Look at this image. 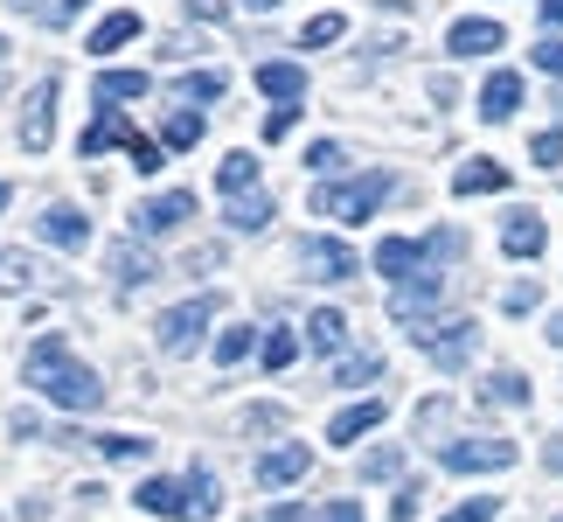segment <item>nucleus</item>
<instances>
[{
  "label": "nucleus",
  "mask_w": 563,
  "mask_h": 522,
  "mask_svg": "<svg viewBox=\"0 0 563 522\" xmlns=\"http://www.w3.org/2000/svg\"><path fill=\"white\" fill-rule=\"evenodd\" d=\"M21 377H29V390H42V398L63 404V411H98L104 404V383L70 356V341H63V335H42L29 348V362H21Z\"/></svg>",
  "instance_id": "obj_1"
},
{
  "label": "nucleus",
  "mask_w": 563,
  "mask_h": 522,
  "mask_svg": "<svg viewBox=\"0 0 563 522\" xmlns=\"http://www.w3.org/2000/svg\"><path fill=\"white\" fill-rule=\"evenodd\" d=\"M104 146H125V161H133L140 174H154V167H167V161H161L167 146H161V140H146L140 126H133V119L119 112V105H98V119L84 126V140H77V154H84V161H98Z\"/></svg>",
  "instance_id": "obj_2"
},
{
  "label": "nucleus",
  "mask_w": 563,
  "mask_h": 522,
  "mask_svg": "<svg viewBox=\"0 0 563 522\" xmlns=\"http://www.w3.org/2000/svg\"><path fill=\"white\" fill-rule=\"evenodd\" d=\"M397 188L389 174H362V182H334L313 195V216H334V224H369V216L383 209V195Z\"/></svg>",
  "instance_id": "obj_3"
},
{
  "label": "nucleus",
  "mask_w": 563,
  "mask_h": 522,
  "mask_svg": "<svg viewBox=\"0 0 563 522\" xmlns=\"http://www.w3.org/2000/svg\"><path fill=\"white\" fill-rule=\"evenodd\" d=\"M216 307H223L216 293H202V300H181V307H167V314L154 320V341L167 348V356H188V348H195V335H202L209 320H216Z\"/></svg>",
  "instance_id": "obj_4"
},
{
  "label": "nucleus",
  "mask_w": 563,
  "mask_h": 522,
  "mask_svg": "<svg viewBox=\"0 0 563 522\" xmlns=\"http://www.w3.org/2000/svg\"><path fill=\"white\" fill-rule=\"evenodd\" d=\"M439 293H445V279L439 272H424V279H404L397 293H389V314L410 328V341H418L424 328H431V307H439Z\"/></svg>",
  "instance_id": "obj_5"
},
{
  "label": "nucleus",
  "mask_w": 563,
  "mask_h": 522,
  "mask_svg": "<svg viewBox=\"0 0 563 522\" xmlns=\"http://www.w3.org/2000/svg\"><path fill=\"white\" fill-rule=\"evenodd\" d=\"M445 467L452 474H501V467H515V439H452L445 446Z\"/></svg>",
  "instance_id": "obj_6"
},
{
  "label": "nucleus",
  "mask_w": 563,
  "mask_h": 522,
  "mask_svg": "<svg viewBox=\"0 0 563 522\" xmlns=\"http://www.w3.org/2000/svg\"><path fill=\"white\" fill-rule=\"evenodd\" d=\"M299 265H307V279H320V286H341V279H355V251L349 244H334V237H307L299 244Z\"/></svg>",
  "instance_id": "obj_7"
},
{
  "label": "nucleus",
  "mask_w": 563,
  "mask_h": 522,
  "mask_svg": "<svg viewBox=\"0 0 563 522\" xmlns=\"http://www.w3.org/2000/svg\"><path fill=\"white\" fill-rule=\"evenodd\" d=\"M439 251H445V237H431V244H410V237H383V244H376V272L404 286V279H410V272H424Z\"/></svg>",
  "instance_id": "obj_8"
},
{
  "label": "nucleus",
  "mask_w": 563,
  "mask_h": 522,
  "mask_svg": "<svg viewBox=\"0 0 563 522\" xmlns=\"http://www.w3.org/2000/svg\"><path fill=\"white\" fill-rule=\"evenodd\" d=\"M418 341H424V356L439 362V369H460L473 356V341H481V328H473V320H431Z\"/></svg>",
  "instance_id": "obj_9"
},
{
  "label": "nucleus",
  "mask_w": 563,
  "mask_h": 522,
  "mask_svg": "<svg viewBox=\"0 0 563 522\" xmlns=\"http://www.w3.org/2000/svg\"><path fill=\"white\" fill-rule=\"evenodd\" d=\"M188 216H195V195L188 188H167V195H154V203L133 209V230L140 237H167V230H181Z\"/></svg>",
  "instance_id": "obj_10"
},
{
  "label": "nucleus",
  "mask_w": 563,
  "mask_h": 522,
  "mask_svg": "<svg viewBox=\"0 0 563 522\" xmlns=\"http://www.w3.org/2000/svg\"><path fill=\"white\" fill-rule=\"evenodd\" d=\"M49 112H56V77H42L29 98H21V154H42L49 146Z\"/></svg>",
  "instance_id": "obj_11"
},
{
  "label": "nucleus",
  "mask_w": 563,
  "mask_h": 522,
  "mask_svg": "<svg viewBox=\"0 0 563 522\" xmlns=\"http://www.w3.org/2000/svg\"><path fill=\"white\" fill-rule=\"evenodd\" d=\"M42 237L63 244V251H84V244H91V216L70 209V203H56V209H42Z\"/></svg>",
  "instance_id": "obj_12"
},
{
  "label": "nucleus",
  "mask_w": 563,
  "mask_h": 522,
  "mask_svg": "<svg viewBox=\"0 0 563 522\" xmlns=\"http://www.w3.org/2000/svg\"><path fill=\"white\" fill-rule=\"evenodd\" d=\"M543 244H550V224H543L536 209L508 216V230H501V251H508V258H543Z\"/></svg>",
  "instance_id": "obj_13"
},
{
  "label": "nucleus",
  "mask_w": 563,
  "mask_h": 522,
  "mask_svg": "<svg viewBox=\"0 0 563 522\" xmlns=\"http://www.w3.org/2000/svg\"><path fill=\"white\" fill-rule=\"evenodd\" d=\"M501 21H452V35H445V50L452 56H494V50H501Z\"/></svg>",
  "instance_id": "obj_14"
},
{
  "label": "nucleus",
  "mask_w": 563,
  "mask_h": 522,
  "mask_svg": "<svg viewBox=\"0 0 563 522\" xmlns=\"http://www.w3.org/2000/svg\"><path fill=\"white\" fill-rule=\"evenodd\" d=\"M307 467H313L307 446H272L265 460H257V488H286V481H299Z\"/></svg>",
  "instance_id": "obj_15"
},
{
  "label": "nucleus",
  "mask_w": 563,
  "mask_h": 522,
  "mask_svg": "<svg viewBox=\"0 0 563 522\" xmlns=\"http://www.w3.org/2000/svg\"><path fill=\"white\" fill-rule=\"evenodd\" d=\"M515 105H522V77H515V70H494L487 91H481V119L501 126V119H515Z\"/></svg>",
  "instance_id": "obj_16"
},
{
  "label": "nucleus",
  "mask_w": 563,
  "mask_h": 522,
  "mask_svg": "<svg viewBox=\"0 0 563 522\" xmlns=\"http://www.w3.org/2000/svg\"><path fill=\"white\" fill-rule=\"evenodd\" d=\"M376 425H383V398H362V404H349V411L328 425V439H334V446H355L362 432H376Z\"/></svg>",
  "instance_id": "obj_17"
},
{
  "label": "nucleus",
  "mask_w": 563,
  "mask_h": 522,
  "mask_svg": "<svg viewBox=\"0 0 563 522\" xmlns=\"http://www.w3.org/2000/svg\"><path fill=\"white\" fill-rule=\"evenodd\" d=\"M133 35H140V14H133V8H119V14H104L98 29H91V42H84V50H91V56H112V50H125Z\"/></svg>",
  "instance_id": "obj_18"
},
{
  "label": "nucleus",
  "mask_w": 563,
  "mask_h": 522,
  "mask_svg": "<svg viewBox=\"0 0 563 522\" xmlns=\"http://www.w3.org/2000/svg\"><path fill=\"white\" fill-rule=\"evenodd\" d=\"M140 509H146V515H181V522H188V481H161V474H154V481H140Z\"/></svg>",
  "instance_id": "obj_19"
},
{
  "label": "nucleus",
  "mask_w": 563,
  "mask_h": 522,
  "mask_svg": "<svg viewBox=\"0 0 563 522\" xmlns=\"http://www.w3.org/2000/svg\"><path fill=\"white\" fill-rule=\"evenodd\" d=\"M112 279L119 286H146V279H161V265L146 244H112Z\"/></svg>",
  "instance_id": "obj_20"
},
{
  "label": "nucleus",
  "mask_w": 563,
  "mask_h": 522,
  "mask_svg": "<svg viewBox=\"0 0 563 522\" xmlns=\"http://www.w3.org/2000/svg\"><path fill=\"white\" fill-rule=\"evenodd\" d=\"M257 91L265 98H307V70L299 63H257Z\"/></svg>",
  "instance_id": "obj_21"
},
{
  "label": "nucleus",
  "mask_w": 563,
  "mask_h": 522,
  "mask_svg": "<svg viewBox=\"0 0 563 522\" xmlns=\"http://www.w3.org/2000/svg\"><path fill=\"white\" fill-rule=\"evenodd\" d=\"M452 188H460V195H501L508 188V167L501 161H466L460 174H452Z\"/></svg>",
  "instance_id": "obj_22"
},
{
  "label": "nucleus",
  "mask_w": 563,
  "mask_h": 522,
  "mask_svg": "<svg viewBox=\"0 0 563 522\" xmlns=\"http://www.w3.org/2000/svg\"><path fill=\"white\" fill-rule=\"evenodd\" d=\"M223 494H216V474L209 467H188V522H216Z\"/></svg>",
  "instance_id": "obj_23"
},
{
  "label": "nucleus",
  "mask_w": 563,
  "mask_h": 522,
  "mask_svg": "<svg viewBox=\"0 0 563 522\" xmlns=\"http://www.w3.org/2000/svg\"><path fill=\"white\" fill-rule=\"evenodd\" d=\"M154 91V77L146 70H104L98 77V105H119V98H146Z\"/></svg>",
  "instance_id": "obj_24"
},
{
  "label": "nucleus",
  "mask_w": 563,
  "mask_h": 522,
  "mask_svg": "<svg viewBox=\"0 0 563 522\" xmlns=\"http://www.w3.org/2000/svg\"><path fill=\"white\" fill-rule=\"evenodd\" d=\"M307 341L313 348H349V314H334V307H320V314H307Z\"/></svg>",
  "instance_id": "obj_25"
},
{
  "label": "nucleus",
  "mask_w": 563,
  "mask_h": 522,
  "mask_svg": "<svg viewBox=\"0 0 563 522\" xmlns=\"http://www.w3.org/2000/svg\"><path fill=\"white\" fill-rule=\"evenodd\" d=\"M216 182H223V195L236 203V195H251V188H257V161H251V154H223V167H216Z\"/></svg>",
  "instance_id": "obj_26"
},
{
  "label": "nucleus",
  "mask_w": 563,
  "mask_h": 522,
  "mask_svg": "<svg viewBox=\"0 0 563 522\" xmlns=\"http://www.w3.org/2000/svg\"><path fill=\"white\" fill-rule=\"evenodd\" d=\"M195 140H202V112H188V105H181V112H167V133H161L167 154H188Z\"/></svg>",
  "instance_id": "obj_27"
},
{
  "label": "nucleus",
  "mask_w": 563,
  "mask_h": 522,
  "mask_svg": "<svg viewBox=\"0 0 563 522\" xmlns=\"http://www.w3.org/2000/svg\"><path fill=\"white\" fill-rule=\"evenodd\" d=\"M230 224H236V230H265V224H272V195H265V188L236 195V203H230Z\"/></svg>",
  "instance_id": "obj_28"
},
{
  "label": "nucleus",
  "mask_w": 563,
  "mask_h": 522,
  "mask_svg": "<svg viewBox=\"0 0 563 522\" xmlns=\"http://www.w3.org/2000/svg\"><path fill=\"white\" fill-rule=\"evenodd\" d=\"M42 279V265L29 251H0V293H21V286H35Z\"/></svg>",
  "instance_id": "obj_29"
},
{
  "label": "nucleus",
  "mask_w": 563,
  "mask_h": 522,
  "mask_svg": "<svg viewBox=\"0 0 563 522\" xmlns=\"http://www.w3.org/2000/svg\"><path fill=\"white\" fill-rule=\"evenodd\" d=\"M98 453H104V460H146L154 439H133V432H98Z\"/></svg>",
  "instance_id": "obj_30"
},
{
  "label": "nucleus",
  "mask_w": 563,
  "mask_h": 522,
  "mask_svg": "<svg viewBox=\"0 0 563 522\" xmlns=\"http://www.w3.org/2000/svg\"><path fill=\"white\" fill-rule=\"evenodd\" d=\"M369 377H383V356H376V348H362V356H349V362L334 369V383H349V390H362Z\"/></svg>",
  "instance_id": "obj_31"
},
{
  "label": "nucleus",
  "mask_w": 563,
  "mask_h": 522,
  "mask_svg": "<svg viewBox=\"0 0 563 522\" xmlns=\"http://www.w3.org/2000/svg\"><path fill=\"white\" fill-rule=\"evenodd\" d=\"M341 29H349L341 14H313V21H307V35H299V50H328V42H341Z\"/></svg>",
  "instance_id": "obj_32"
},
{
  "label": "nucleus",
  "mask_w": 563,
  "mask_h": 522,
  "mask_svg": "<svg viewBox=\"0 0 563 522\" xmlns=\"http://www.w3.org/2000/svg\"><path fill=\"white\" fill-rule=\"evenodd\" d=\"M481 398H494V404H529V383L515 377V369H501V377H487Z\"/></svg>",
  "instance_id": "obj_33"
},
{
  "label": "nucleus",
  "mask_w": 563,
  "mask_h": 522,
  "mask_svg": "<svg viewBox=\"0 0 563 522\" xmlns=\"http://www.w3.org/2000/svg\"><path fill=\"white\" fill-rule=\"evenodd\" d=\"M292 356H299V335L292 328H272L265 335V369H292Z\"/></svg>",
  "instance_id": "obj_34"
},
{
  "label": "nucleus",
  "mask_w": 563,
  "mask_h": 522,
  "mask_svg": "<svg viewBox=\"0 0 563 522\" xmlns=\"http://www.w3.org/2000/svg\"><path fill=\"white\" fill-rule=\"evenodd\" d=\"M397 467H404V453H397V446H376L369 460H362V481H389Z\"/></svg>",
  "instance_id": "obj_35"
},
{
  "label": "nucleus",
  "mask_w": 563,
  "mask_h": 522,
  "mask_svg": "<svg viewBox=\"0 0 563 522\" xmlns=\"http://www.w3.org/2000/svg\"><path fill=\"white\" fill-rule=\"evenodd\" d=\"M529 154H536V167H563V133H556V126H550V133H536Z\"/></svg>",
  "instance_id": "obj_36"
},
{
  "label": "nucleus",
  "mask_w": 563,
  "mask_h": 522,
  "mask_svg": "<svg viewBox=\"0 0 563 522\" xmlns=\"http://www.w3.org/2000/svg\"><path fill=\"white\" fill-rule=\"evenodd\" d=\"M216 91H223V77H216V70H202V77H181V105H195V98H216Z\"/></svg>",
  "instance_id": "obj_37"
},
{
  "label": "nucleus",
  "mask_w": 563,
  "mask_h": 522,
  "mask_svg": "<svg viewBox=\"0 0 563 522\" xmlns=\"http://www.w3.org/2000/svg\"><path fill=\"white\" fill-rule=\"evenodd\" d=\"M341 161H349V154H341L334 140H313V146H307V167H313V174H334Z\"/></svg>",
  "instance_id": "obj_38"
},
{
  "label": "nucleus",
  "mask_w": 563,
  "mask_h": 522,
  "mask_svg": "<svg viewBox=\"0 0 563 522\" xmlns=\"http://www.w3.org/2000/svg\"><path fill=\"white\" fill-rule=\"evenodd\" d=\"M244 356H251V328H230L216 341V362H244Z\"/></svg>",
  "instance_id": "obj_39"
},
{
  "label": "nucleus",
  "mask_w": 563,
  "mask_h": 522,
  "mask_svg": "<svg viewBox=\"0 0 563 522\" xmlns=\"http://www.w3.org/2000/svg\"><path fill=\"white\" fill-rule=\"evenodd\" d=\"M501 515V502H494V494H481V502H466V509H452L445 522H494Z\"/></svg>",
  "instance_id": "obj_40"
},
{
  "label": "nucleus",
  "mask_w": 563,
  "mask_h": 522,
  "mask_svg": "<svg viewBox=\"0 0 563 522\" xmlns=\"http://www.w3.org/2000/svg\"><path fill=\"white\" fill-rule=\"evenodd\" d=\"M292 126H299V105H278V112L265 119V140H286V133H292Z\"/></svg>",
  "instance_id": "obj_41"
},
{
  "label": "nucleus",
  "mask_w": 563,
  "mask_h": 522,
  "mask_svg": "<svg viewBox=\"0 0 563 522\" xmlns=\"http://www.w3.org/2000/svg\"><path fill=\"white\" fill-rule=\"evenodd\" d=\"M181 8H188V21H223L230 0H181Z\"/></svg>",
  "instance_id": "obj_42"
},
{
  "label": "nucleus",
  "mask_w": 563,
  "mask_h": 522,
  "mask_svg": "<svg viewBox=\"0 0 563 522\" xmlns=\"http://www.w3.org/2000/svg\"><path fill=\"white\" fill-rule=\"evenodd\" d=\"M418 502H424V494H418V481H410L397 502H389V522H410V515H418Z\"/></svg>",
  "instance_id": "obj_43"
},
{
  "label": "nucleus",
  "mask_w": 563,
  "mask_h": 522,
  "mask_svg": "<svg viewBox=\"0 0 563 522\" xmlns=\"http://www.w3.org/2000/svg\"><path fill=\"white\" fill-rule=\"evenodd\" d=\"M536 300H543V293H536V286H508V300H501V307H508V314H529Z\"/></svg>",
  "instance_id": "obj_44"
},
{
  "label": "nucleus",
  "mask_w": 563,
  "mask_h": 522,
  "mask_svg": "<svg viewBox=\"0 0 563 522\" xmlns=\"http://www.w3.org/2000/svg\"><path fill=\"white\" fill-rule=\"evenodd\" d=\"M536 70H550V77H563V42H543V50H536Z\"/></svg>",
  "instance_id": "obj_45"
},
{
  "label": "nucleus",
  "mask_w": 563,
  "mask_h": 522,
  "mask_svg": "<svg viewBox=\"0 0 563 522\" xmlns=\"http://www.w3.org/2000/svg\"><path fill=\"white\" fill-rule=\"evenodd\" d=\"M14 439H42V418H35V411H29V404H21V411H14Z\"/></svg>",
  "instance_id": "obj_46"
},
{
  "label": "nucleus",
  "mask_w": 563,
  "mask_h": 522,
  "mask_svg": "<svg viewBox=\"0 0 563 522\" xmlns=\"http://www.w3.org/2000/svg\"><path fill=\"white\" fill-rule=\"evenodd\" d=\"M320 522H362V502H334V509L320 515Z\"/></svg>",
  "instance_id": "obj_47"
},
{
  "label": "nucleus",
  "mask_w": 563,
  "mask_h": 522,
  "mask_svg": "<svg viewBox=\"0 0 563 522\" xmlns=\"http://www.w3.org/2000/svg\"><path fill=\"white\" fill-rule=\"evenodd\" d=\"M265 522H313V515H307V509H299V502H286V509H272Z\"/></svg>",
  "instance_id": "obj_48"
},
{
  "label": "nucleus",
  "mask_w": 563,
  "mask_h": 522,
  "mask_svg": "<svg viewBox=\"0 0 563 522\" xmlns=\"http://www.w3.org/2000/svg\"><path fill=\"white\" fill-rule=\"evenodd\" d=\"M77 8H84V0H56V8H49V21H70Z\"/></svg>",
  "instance_id": "obj_49"
},
{
  "label": "nucleus",
  "mask_w": 563,
  "mask_h": 522,
  "mask_svg": "<svg viewBox=\"0 0 563 522\" xmlns=\"http://www.w3.org/2000/svg\"><path fill=\"white\" fill-rule=\"evenodd\" d=\"M8 8H14V14H49L42 0H8Z\"/></svg>",
  "instance_id": "obj_50"
},
{
  "label": "nucleus",
  "mask_w": 563,
  "mask_h": 522,
  "mask_svg": "<svg viewBox=\"0 0 563 522\" xmlns=\"http://www.w3.org/2000/svg\"><path fill=\"white\" fill-rule=\"evenodd\" d=\"M543 21H550V29H556V21H563V0H543Z\"/></svg>",
  "instance_id": "obj_51"
},
{
  "label": "nucleus",
  "mask_w": 563,
  "mask_h": 522,
  "mask_svg": "<svg viewBox=\"0 0 563 522\" xmlns=\"http://www.w3.org/2000/svg\"><path fill=\"white\" fill-rule=\"evenodd\" d=\"M543 460H550V467H556V474H563V439H556V446H550V453H543Z\"/></svg>",
  "instance_id": "obj_52"
},
{
  "label": "nucleus",
  "mask_w": 563,
  "mask_h": 522,
  "mask_svg": "<svg viewBox=\"0 0 563 522\" xmlns=\"http://www.w3.org/2000/svg\"><path fill=\"white\" fill-rule=\"evenodd\" d=\"M550 341H556V348H563V314H556V320H550Z\"/></svg>",
  "instance_id": "obj_53"
},
{
  "label": "nucleus",
  "mask_w": 563,
  "mask_h": 522,
  "mask_svg": "<svg viewBox=\"0 0 563 522\" xmlns=\"http://www.w3.org/2000/svg\"><path fill=\"white\" fill-rule=\"evenodd\" d=\"M251 8H278V0H251Z\"/></svg>",
  "instance_id": "obj_54"
},
{
  "label": "nucleus",
  "mask_w": 563,
  "mask_h": 522,
  "mask_svg": "<svg viewBox=\"0 0 563 522\" xmlns=\"http://www.w3.org/2000/svg\"><path fill=\"white\" fill-rule=\"evenodd\" d=\"M0 209H8V188H0Z\"/></svg>",
  "instance_id": "obj_55"
},
{
  "label": "nucleus",
  "mask_w": 563,
  "mask_h": 522,
  "mask_svg": "<svg viewBox=\"0 0 563 522\" xmlns=\"http://www.w3.org/2000/svg\"><path fill=\"white\" fill-rule=\"evenodd\" d=\"M0 63H8V42H0Z\"/></svg>",
  "instance_id": "obj_56"
},
{
  "label": "nucleus",
  "mask_w": 563,
  "mask_h": 522,
  "mask_svg": "<svg viewBox=\"0 0 563 522\" xmlns=\"http://www.w3.org/2000/svg\"><path fill=\"white\" fill-rule=\"evenodd\" d=\"M556 522H563V515H556Z\"/></svg>",
  "instance_id": "obj_57"
}]
</instances>
